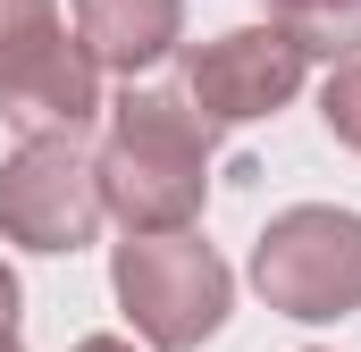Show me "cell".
I'll return each instance as SVG.
<instances>
[{
	"instance_id": "1",
	"label": "cell",
	"mask_w": 361,
	"mask_h": 352,
	"mask_svg": "<svg viewBox=\"0 0 361 352\" xmlns=\"http://www.w3.org/2000/svg\"><path fill=\"white\" fill-rule=\"evenodd\" d=\"M210 118L185 92H126L109 101V134L92 151L101 168V201L126 235H169L193 227L210 201Z\"/></svg>"
},
{
	"instance_id": "2",
	"label": "cell",
	"mask_w": 361,
	"mask_h": 352,
	"mask_svg": "<svg viewBox=\"0 0 361 352\" xmlns=\"http://www.w3.org/2000/svg\"><path fill=\"white\" fill-rule=\"evenodd\" d=\"M109 294L118 310L135 319V336L152 352H193L210 344L235 310V268L219 260L193 227H169V235H126L109 252Z\"/></svg>"
},
{
	"instance_id": "3",
	"label": "cell",
	"mask_w": 361,
	"mask_h": 352,
	"mask_svg": "<svg viewBox=\"0 0 361 352\" xmlns=\"http://www.w3.org/2000/svg\"><path fill=\"white\" fill-rule=\"evenodd\" d=\"M101 109V59L59 25V0H0V118L17 134H85Z\"/></svg>"
},
{
	"instance_id": "4",
	"label": "cell",
	"mask_w": 361,
	"mask_h": 352,
	"mask_svg": "<svg viewBox=\"0 0 361 352\" xmlns=\"http://www.w3.org/2000/svg\"><path fill=\"white\" fill-rule=\"evenodd\" d=\"M252 285L277 319H302V327L361 310V210H336V201L277 210L252 244Z\"/></svg>"
},
{
	"instance_id": "5",
	"label": "cell",
	"mask_w": 361,
	"mask_h": 352,
	"mask_svg": "<svg viewBox=\"0 0 361 352\" xmlns=\"http://www.w3.org/2000/svg\"><path fill=\"white\" fill-rule=\"evenodd\" d=\"M109 201L101 168L76 151V134H25L0 160V235L25 252H85L101 235Z\"/></svg>"
},
{
	"instance_id": "6",
	"label": "cell",
	"mask_w": 361,
	"mask_h": 352,
	"mask_svg": "<svg viewBox=\"0 0 361 352\" xmlns=\"http://www.w3.org/2000/svg\"><path fill=\"white\" fill-rule=\"evenodd\" d=\"M302 68L311 59L294 51L286 25H235V34H210L185 51V101L210 126H252L302 92Z\"/></svg>"
},
{
	"instance_id": "7",
	"label": "cell",
	"mask_w": 361,
	"mask_h": 352,
	"mask_svg": "<svg viewBox=\"0 0 361 352\" xmlns=\"http://www.w3.org/2000/svg\"><path fill=\"white\" fill-rule=\"evenodd\" d=\"M76 42L101 76H143L185 42V0H76Z\"/></svg>"
},
{
	"instance_id": "8",
	"label": "cell",
	"mask_w": 361,
	"mask_h": 352,
	"mask_svg": "<svg viewBox=\"0 0 361 352\" xmlns=\"http://www.w3.org/2000/svg\"><path fill=\"white\" fill-rule=\"evenodd\" d=\"M269 25L294 34L302 59H361V0H269Z\"/></svg>"
},
{
	"instance_id": "9",
	"label": "cell",
	"mask_w": 361,
	"mask_h": 352,
	"mask_svg": "<svg viewBox=\"0 0 361 352\" xmlns=\"http://www.w3.org/2000/svg\"><path fill=\"white\" fill-rule=\"evenodd\" d=\"M319 118H328V134H336L345 151H361V59H336V68H328Z\"/></svg>"
},
{
	"instance_id": "10",
	"label": "cell",
	"mask_w": 361,
	"mask_h": 352,
	"mask_svg": "<svg viewBox=\"0 0 361 352\" xmlns=\"http://www.w3.org/2000/svg\"><path fill=\"white\" fill-rule=\"evenodd\" d=\"M17 302H25V294H17V268L0 260V336H8V327H17Z\"/></svg>"
},
{
	"instance_id": "11",
	"label": "cell",
	"mask_w": 361,
	"mask_h": 352,
	"mask_svg": "<svg viewBox=\"0 0 361 352\" xmlns=\"http://www.w3.org/2000/svg\"><path fill=\"white\" fill-rule=\"evenodd\" d=\"M68 352H135L126 336H85V344H68Z\"/></svg>"
},
{
	"instance_id": "12",
	"label": "cell",
	"mask_w": 361,
	"mask_h": 352,
	"mask_svg": "<svg viewBox=\"0 0 361 352\" xmlns=\"http://www.w3.org/2000/svg\"><path fill=\"white\" fill-rule=\"evenodd\" d=\"M0 352H17V336H0Z\"/></svg>"
}]
</instances>
